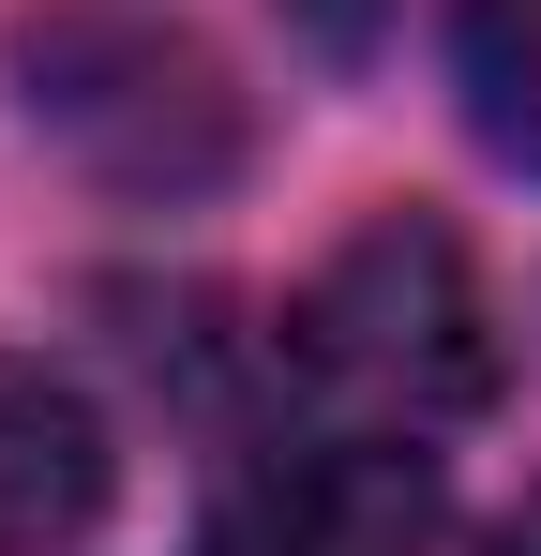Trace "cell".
<instances>
[{
    "instance_id": "obj_1",
    "label": "cell",
    "mask_w": 541,
    "mask_h": 556,
    "mask_svg": "<svg viewBox=\"0 0 541 556\" xmlns=\"http://www.w3.org/2000/svg\"><path fill=\"white\" fill-rule=\"evenodd\" d=\"M286 346H301V376L391 406L406 437L496 406V301H481V271L437 211H376L361 241H331L316 286L286 301Z\"/></svg>"
},
{
    "instance_id": "obj_2",
    "label": "cell",
    "mask_w": 541,
    "mask_h": 556,
    "mask_svg": "<svg viewBox=\"0 0 541 556\" xmlns=\"http://www.w3.org/2000/svg\"><path fill=\"white\" fill-rule=\"evenodd\" d=\"M15 76H30V121L121 195H196V181L241 166V91L166 15H105V0L30 15L15 30Z\"/></svg>"
},
{
    "instance_id": "obj_3",
    "label": "cell",
    "mask_w": 541,
    "mask_h": 556,
    "mask_svg": "<svg viewBox=\"0 0 541 556\" xmlns=\"http://www.w3.org/2000/svg\"><path fill=\"white\" fill-rule=\"evenodd\" d=\"M451 481L422 437H301L211 496V556H437Z\"/></svg>"
},
{
    "instance_id": "obj_4",
    "label": "cell",
    "mask_w": 541,
    "mask_h": 556,
    "mask_svg": "<svg viewBox=\"0 0 541 556\" xmlns=\"http://www.w3.org/2000/svg\"><path fill=\"white\" fill-rule=\"evenodd\" d=\"M105 481H121V452H105L90 391L0 346V556H61V542H90Z\"/></svg>"
},
{
    "instance_id": "obj_5",
    "label": "cell",
    "mask_w": 541,
    "mask_h": 556,
    "mask_svg": "<svg viewBox=\"0 0 541 556\" xmlns=\"http://www.w3.org/2000/svg\"><path fill=\"white\" fill-rule=\"evenodd\" d=\"M451 91L496 166H541V0H451Z\"/></svg>"
},
{
    "instance_id": "obj_6",
    "label": "cell",
    "mask_w": 541,
    "mask_h": 556,
    "mask_svg": "<svg viewBox=\"0 0 541 556\" xmlns=\"http://www.w3.org/2000/svg\"><path fill=\"white\" fill-rule=\"evenodd\" d=\"M481 556H541V496H527V511H512V527H496Z\"/></svg>"
}]
</instances>
